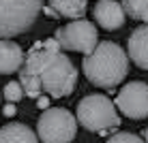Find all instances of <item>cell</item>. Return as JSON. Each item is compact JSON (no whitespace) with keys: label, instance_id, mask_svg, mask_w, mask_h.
<instances>
[{"label":"cell","instance_id":"obj_1","mask_svg":"<svg viewBox=\"0 0 148 143\" xmlns=\"http://www.w3.org/2000/svg\"><path fill=\"white\" fill-rule=\"evenodd\" d=\"M19 83L24 94L30 98H39L41 92H47L54 98L69 96L77 85V68L69 60V56L60 52V45L54 37L37 43L26 56Z\"/></svg>","mask_w":148,"mask_h":143},{"label":"cell","instance_id":"obj_2","mask_svg":"<svg viewBox=\"0 0 148 143\" xmlns=\"http://www.w3.org/2000/svg\"><path fill=\"white\" fill-rule=\"evenodd\" d=\"M82 70L90 83L112 90L120 85L129 73V56L118 43L103 41L90 56H84Z\"/></svg>","mask_w":148,"mask_h":143},{"label":"cell","instance_id":"obj_3","mask_svg":"<svg viewBox=\"0 0 148 143\" xmlns=\"http://www.w3.org/2000/svg\"><path fill=\"white\" fill-rule=\"evenodd\" d=\"M43 0H0V41L24 34L37 22Z\"/></svg>","mask_w":148,"mask_h":143},{"label":"cell","instance_id":"obj_4","mask_svg":"<svg viewBox=\"0 0 148 143\" xmlns=\"http://www.w3.org/2000/svg\"><path fill=\"white\" fill-rule=\"evenodd\" d=\"M77 122L90 132H105L120 126L114 103L105 94H88L77 103Z\"/></svg>","mask_w":148,"mask_h":143},{"label":"cell","instance_id":"obj_5","mask_svg":"<svg viewBox=\"0 0 148 143\" xmlns=\"http://www.w3.org/2000/svg\"><path fill=\"white\" fill-rule=\"evenodd\" d=\"M77 132V117L69 109L49 107L37 122V137L43 143H71Z\"/></svg>","mask_w":148,"mask_h":143},{"label":"cell","instance_id":"obj_6","mask_svg":"<svg viewBox=\"0 0 148 143\" xmlns=\"http://www.w3.org/2000/svg\"><path fill=\"white\" fill-rule=\"evenodd\" d=\"M97 32L95 24L88 19H77V22H69L67 26L58 28L54 32V39L58 41L60 49L67 52H79L84 56H90L97 49Z\"/></svg>","mask_w":148,"mask_h":143},{"label":"cell","instance_id":"obj_7","mask_svg":"<svg viewBox=\"0 0 148 143\" xmlns=\"http://www.w3.org/2000/svg\"><path fill=\"white\" fill-rule=\"evenodd\" d=\"M114 103L129 120H144L148 117V83L131 81L122 85Z\"/></svg>","mask_w":148,"mask_h":143},{"label":"cell","instance_id":"obj_8","mask_svg":"<svg viewBox=\"0 0 148 143\" xmlns=\"http://www.w3.org/2000/svg\"><path fill=\"white\" fill-rule=\"evenodd\" d=\"M92 15H95L97 24L105 30H118V28H122V24L127 19L122 4L116 2V0H99L95 4Z\"/></svg>","mask_w":148,"mask_h":143},{"label":"cell","instance_id":"obj_9","mask_svg":"<svg viewBox=\"0 0 148 143\" xmlns=\"http://www.w3.org/2000/svg\"><path fill=\"white\" fill-rule=\"evenodd\" d=\"M127 52L129 58L133 60V64L142 70H148V24L135 28L129 37L127 43Z\"/></svg>","mask_w":148,"mask_h":143},{"label":"cell","instance_id":"obj_10","mask_svg":"<svg viewBox=\"0 0 148 143\" xmlns=\"http://www.w3.org/2000/svg\"><path fill=\"white\" fill-rule=\"evenodd\" d=\"M24 52L15 41H0V75H11L22 70Z\"/></svg>","mask_w":148,"mask_h":143},{"label":"cell","instance_id":"obj_11","mask_svg":"<svg viewBox=\"0 0 148 143\" xmlns=\"http://www.w3.org/2000/svg\"><path fill=\"white\" fill-rule=\"evenodd\" d=\"M0 143H39V137L26 124L11 122L0 128Z\"/></svg>","mask_w":148,"mask_h":143},{"label":"cell","instance_id":"obj_12","mask_svg":"<svg viewBox=\"0 0 148 143\" xmlns=\"http://www.w3.org/2000/svg\"><path fill=\"white\" fill-rule=\"evenodd\" d=\"M88 0H49V9L58 17H71L73 22L84 17Z\"/></svg>","mask_w":148,"mask_h":143},{"label":"cell","instance_id":"obj_13","mask_svg":"<svg viewBox=\"0 0 148 143\" xmlns=\"http://www.w3.org/2000/svg\"><path fill=\"white\" fill-rule=\"evenodd\" d=\"M120 4L131 19H140L148 24V0H120Z\"/></svg>","mask_w":148,"mask_h":143},{"label":"cell","instance_id":"obj_14","mask_svg":"<svg viewBox=\"0 0 148 143\" xmlns=\"http://www.w3.org/2000/svg\"><path fill=\"white\" fill-rule=\"evenodd\" d=\"M2 94H4V98H7V103H17L24 96V88H22L19 81H9V83L4 85Z\"/></svg>","mask_w":148,"mask_h":143},{"label":"cell","instance_id":"obj_15","mask_svg":"<svg viewBox=\"0 0 148 143\" xmlns=\"http://www.w3.org/2000/svg\"><path fill=\"white\" fill-rule=\"evenodd\" d=\"M105 143H146L142 137L133 135V132H116V135H112Z\"/></svg>","mask_w":148,"mask_h":143},{"label":"cell","instance_id":"obj_16","mask_svg":"<svg viewBox=\"0 0 148 143\" xmlns=\"http://www.w3.org/2000/svg\"><path fill=\"white\" fill-rule=\"evenodd\" d=\"M37 107H39V109H43V111H47L49 109V100L45 98V96H41V98H37Z\"/></svg>","mask_w":148,"mask_h":143},{"label":"cell","instance_id":"obj_17","mask_svg":"<svg viewBox=\"0 0 148 143\" xmlns=\"http://www.w3.org/2000/svg\"><path fill=\"white\" fill-rule=\"evenodd\" d=\"M2 111H4V115H7V117H9V115H15V113H17V109H15V105H13V103H7Z\"/></svg>","mask_w":148,"mask_h":143},{"label":"cell","instance_id":"obj_18","mask_svg":"<svg viewBox=\"0 0 148 143\" xmlns=\"http://www.w3.org/2000/svg\"><path fill=\"white\" fill-rule=\"evenodd\" d=\"M144 141L148 143V126H146V130H144Z\"/></svg>","mask_w":148,"mask_h":143}]
</instances>
